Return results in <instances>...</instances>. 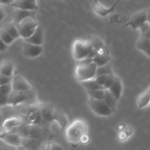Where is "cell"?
<instances>
[{
	"instance_id": "cell-20",
	"label": "cell",
	"mask_w": 150,
	"mask_h": 150,
	"mask_svg": "<svg viewBox=\"0 0 150 150\" xmlns=\"http://www.w3.org/2000/svg\"><path fill=\"white\" fill-rule=\"evenodd\" d=\"M83 88L86 90H93V89H105L101 85H100L96 81L95 79H88V80L82 81L80 82Z\"/></svg>"
},
{
	"instance_id": "cell-40",
	"label": "cell",
	"mask_w": 150,
	"mask_h": 150,
	"mask_svg": "<svg viewBox=\"0 0 150 150\" xmlns=\"http://www.w3.org/2000/svg\"><path fill=\"white\" fill-rule=\"evenodd\" d=\"M0 86H1V85H0Z\"/></svg>"
},
{
	"instance_id": "cell-14",
	"label": "cell",
	"mask_w": 150,
	"mask_h": 150,
	"mask_svg": "<svg viewBox=\"0 0 150 150\" xmlns=\"http://www.w3.org/2000/svg\"><path fill=\"white\" fill-rule=\"evenodd\" d=\"M2 139L6 143L8 144L10 146H14L16 149H18V146H21L22 137L17 133L8 132L7 134Z\"/></svg>"
},
{
	"instance_id": "cell-29",
	"label": "cell",
	"mask_w": 150,
	"mask_h": 150,
	"mask_svg": "<svg viewBox=\"0 0 150 150\" xmlns=\"http://www.w3.org/2000/svg\"><path fill=\"white\" fill-rule=\"evenodd\" d=\"M108 76H109V75H100V76H95V80H96V81L104 88V86H105V82H106L107 79H108ZM104 89H105V88H104Z\"/></svg>"
},
{
	"instance_id": "cell-12",
	"label": "cell",
	"mask_w": 150,
	"mask_h": 150,
	"mask_svg": "<svg viewBox=\"0 0 150 150\" xmlns=\"http://www.w3.org/2000/svg\"><path fill=\"white\" fill-rule=\"evenodd\" d=\"M117 4H118V3L115 1L114 4L111 7L106 8V7H103L102 4H100V3H99V1H98V0H95V2L92 4V7H93L94 10H95V12L97 14L100 15L102 17H106L109 13H112L114 11Z\"/></svg>"
},
{
	"instance_id": "cell-27",
	"label": "cell",
	"mask_w": 150,
	"mask_h": 150,
	"mask_svg": "<svg viewBox=\"0 0 150 150\" xmlns=\"http://www.w3.org/2000/svg\"><path fill=\"white\" fill-rule=\"evenodd\" d=\"M0 38L2 40L3 42L5 44H7V45H10V44L13 43V42L16 40L15 38H13L10 34L7 33V32H6L4 29H2V28L0 29Z\"/></svg>"
},
{
	"instance_id": "cell-6",
	"label": "cell",
	"mask_w": 150,
	"mask_h": 150,
	"mask_svg": "<svg viewBox=\"0 0 150 150\" xmlns=\"http://www.w3.org/2000/svg\"><path fill=\"white\" fill-rule=\"evenodd\" d=\"M33 99L34 94L32 92V89L28 91H23V92L12 91L11 93L9 95L7 105L15 106V105H18L19 104L30 102Z\"/></svg>"
},
{
	"instance_id": "cell-31",
	"label": "cell",
	"mask_w": 150,
	"mask_h": 150,
	"mask_svg": "<svg viewBox=\"0 0 150 150\" xmlns=\"http://www.w3.org/2000/svg\"><path fill=\"white\" fill-rule=\"evenodd\" d=\"M0 149H16V148L9 145L2 139H0Z\"/></svg>"
},
{
	"instance_id": "cell-38",
	"label": "cell",
	"mask_w": 150,
	"mask_h": 150,
	"mask_svg": "<svg viewBox=\"0 0 150 150\" xmlns=\"http://www.w3.org/2000/svg\"><path fill=\"white\" fill-rule=\"evenodd\" d=\"M3 122V117H2V113H1V109H0V125H1Z\"/></svg>"
},
{
	"instance_id": "cell-17",
	"label": "cell",
	"mask_w": 150,
	"mask_h": 150,
	"mask_svg": "<svg viewBox=\"0 0 150 150\" xmlns=\"http://www.w3.org/2000/svg\"><path fill=\"white\" fill-rule=\"evenodd\" d=\"M105 103L108 105V106L111 108L113 111V112H115L116 109L117 107V103H118V100L113 95V94L110 92L108 89H105V92H104V96L103 98Z\"/></svg>"
},
{
	"instance_id": "cell-15",
	"label": "cell",
	"mask_w": 150,
	"mask_h": 150,
	"mask_svg": "<svg viewBox=\"0 0 150 150\" xmlns=\"http://www.w3.org/2000/svg\"><path fill=\"white\" fill-rule=\"evenodd\" d=\"M107 89H108L113 94V95L119 100L120 99V98H121L123 91V85L121 79L118 76H116L114 83Z\"/></svg>"
},
{
	"instance_id": "cell-33",
	"label": "cell",
	"mask_w": 150,
	"mask_h": 150,
	"mask_svg": "<svg viewBox=\"0 0 150 150\" xmlns=\"http://www.w3.org/2000/svg\"><path fill=\"white\" fill-rule=\"evenodd\" d=\"M7 46H8V45H7V44L4 43V42H3L2 40L1 39V38H0V53L5 51L6 50H7Z\"/></svg>"
},
{
	"instance_id": "cell-18",
	"label": "cell",
	"mask_w": 150,
	"mask_h": 150,
	"mask_svg": "<svg viewBox=\"0 0 150 150\" xmlns=\"http://www.w3.org/2000/svg\"><path fill=\"white\" fill-rule=\"evenodd\" d=\"M136 48L150 58V38L140 37L136 42Z\"/></svg>"
},
{
	"instance_id": "cell-4",
	"label": "cell",
	"mask_w": 150,
	"mask_h": 150,
	"mask_svg": "<svg viewBox=\"0 0 150 150\" xmlns=\"http://www.w3.org/2000/svg\"><path fill=\"white\" fill-rule=\"evenodd\" d=\"M87 103L91 111L100 117H109L114 113L103 100L93 99L89 97Z\"/></svg>"
},
{
	"instance_id": "cell-24",
	"label": "cell",
	"mask_w": 150,
	"mask_h": 150,
	"mask_svg": "<svg viewBox=\"0 0 150 150\" xmlns=\"http://www.w3.org/2000/svg\"><path fill=\"white\" fill-rule=\"evenodd\" d=\"M114 70H113L112 65H111V62L104 65L100 66L97 67L96 71V76H100V75H113Z\"/></svg>"
},
{
	"instance_id": "cell-1",
	"label": "cell",
	"mask_w": 150,
	"mask_h": 150,
	"mask_svg": "<svg viewBox=\"0 0 150 150\" xmlns=\"http://www.w3.org/2000/svg\"><path fill=\"white\" fill-rule=\"evenodd\" d=\"M87 133V125L83 120H76L67 127L65 135L67 140L70 143L77 144Z\"/></svg>"
},
{
	"instance_id": "cell-22",
	"label": "cell",
	"mask_w": 150,
	"mask_h": 150,
	"mask_svg": "<svg viewBox=\"0 0 150 150\" xmlns=\"http://www.w3.org/2000/svg\"><path fill=\"white\" fill-rule=\"evenodd\" d=\"M20 124V119H18V117H10V118H8L6 120H4V121H3L1 125H2L7 131H10V130H13L15 127H18Z\"/></svg>"
},
{
	"instance_id": "cell-7",
	"label": "cell",
	"mask_w": 150,
	"mask_h": 150,
	"mask_svg": "<svg viewBox=\"0 0 150 150\" xmlns=\"http://www.w3.org/2000/svg\"><path fill=\"white\" fill-rule=\"evenodd\" d=\"M42 45H35L26 41H24L22 46V54L28 58H36L42 54Z\"/></svg>"
},
{
	"instance_id": "cell-5",
	"label": "cell",
	"mask_w": 150,
	"mask_h": 150,
	"mask_svg": "<svg viewBox=\"0 0 150 150\" xmlns=\"http://www.w3.org/2000/svg\"><path fill=\"white\" fill-rule=\"evenodd\" d=\"M38 25L39 23L35 21L32 17H28L16 23V26L20 34L21 38L26 39L35 32Z\"/></svg>"
},
{
	"instance_id": "cell-39",
	"label": "cell",
	"mask_w": 150,
	"mask_h": 150,
	"mask_svg": "<svg viewBox=\"0 0 150 150\" xmlns=\"http://www.w3.org/2000/svg\"><path fill=\"white\" fill-rule=\"evenodd\" d=\"M120 1H122V0H116V2H117V3H119L120 2Z\"/></svg>"
},
{
	"instance_id": "cell-8",
	"label": "cell",
	"mask_w": 150,
	"mask_h": 150,
	"mask_svg": "<svg viewBox=\"0 0 150 150\" xmlns=\"http://www.w3.org/2000/svg\"><path fill=\"white\" fill-rule=\"evenodd\" d=\"M147 21H146V10H143L136 12L132 15L130 18L125 24L126 26H130L133 29H140L142 25Z\"/></svg>"
},
{
	"instance_id": "cell-23",
	"label": "cell",
	"mask_w": 150,
	"mask_h": 150,
	"mask_svg": "<svg viewBox=\"0 0 150 150\" xmlns=\"http://www.w3.org/2000/svg\"><path fill=\"white\" fill-rule=\"evenodd\" d=\"M111 60V58L109 55L105 54H100V53H98L95 57L92 58V62H95L98 67L104 65V64L110 62Z\"/></svg>"
},
{
	"instance_id": "cell-32",
	"label": "cell",
	"mask_w": 150,
	"mask_h": 150,
	"mask_svg": "<svg viewBox=\"0 0 150 150\" xmlns=\"http://www.w3.org/2000/svg\"><path fill=\"white\" fill-rule=\"evenodd\" d=\"M8 97L9 96H6V95H3L0 94V108L7 105V103H8Z\"/></svg>"
},
{
	"instance_id": "cell-19",
	"label": "cell",
	"mask_w": 150,
	"mask_h": 150,
	"mask_svg": "<svg viewBox=\"0 0 150 150\" xmlns=\"http://www.w3.org/2000/svg\"><path fill=\"white\" fill-rule=\"evenodd\" d=\"M150 103V86L144 92H142L137 99V106L143 108Z\"/></svg>"
},
{
	"instance_id": "cell-25",
	"label": "cell",
	"mask_w": 150,
	"mask_h": 150,
	"mask_svg": "<svg viewBox=\"0 0 150 150\" xmlns=\"http://www.w3.org/2000/svg\"><path fill=\"white\" fill-rule=\"evenodd\" d=\"M39 144V142L37 139L35 138H22L21 146H24L26 149H31V148H35L37 145Z\"/></svg>"
},
{
	"instance_id": "cell-34",
	"label": "cell",
	"mask_w": 150,
	"mask_h": 150,
	"mask_svg": "<svg viewBox=\"0 0 150 150\" xmlns=\"http://www.w3.org/2000/svg\"><path fill=\"white\" fill-rule=\"evenodd\" d=\"M140 37H142V38H150V26L144 31V32L141 33Z\"/></svg>"
},
{
	"instance_id": "cell-16",
	"label": "cell",
	"mask_w": 150,
	"mask_h": 150,
	"mask_svg": "<svg viewBox=\"0 0 150 150\" xmlns=\"http://www.w3.org/2000/svg\"><path fill=\"white\" fill-rule=\"evenodd\" d=\"M0 73L7 76H13L14 73V64L10 59H3L0 62Z\"/></svg>"
},
{
	"instance_id": "cell-26",
	"label": "cell",
	"mask_w": 150,
	"mask_h": 150,
	"mask_svg": "<svg viewBox=\"0 0 150 150\" xmlns=\"http://www.w3.org/2000/svg\"><path fill=\"white\" fill-rule=\"evenodd\" d=\"M89 97L97 100H103L104 96L105 89H93V90H86Z\"/></svg>"
},
{
	"instance_id": "cell-13",
	"label": "cell",
	"mask_w": 150,
	"mask_h": 150,
	"mask_svg": "<svg viewBox=\"0 0 150 150\" xmlns=\"http://www.w3.org/2000/svg\"><path fill=\"white\" fill-rule=\"evenodd\" d=\"M35 14V10H23V9L15 8L14 13H13V23H18L21 21L23 20L24 18L28 17H32Z\"/></svg>"
},
{
	"instance_id": "cell-36",
	"label": "cell",
	"mask_w": 150,
	"mask_h": 150,
	"mask_svg": "<svg viewBox=\"0 0 150 150\" xmlns=\"http://www.w3.org/2000/svg\"><path fill=\"white\" fill-rule=\"evenodd\" d=\"M14 0H0V4H5V5H10L13 2Z\"/></svg>"
},
{
	"instance_id": "cell-2",
	"label": "cell",
	"mask_w": 150,
	"mask_h": 150,
	"mask_svg": "<svg viewBox=\"0 0 150 150\" xmlns=\"http://www.w3.org/2000/svg\"><path fill=\"white\" fill-rule=\"evenodd\" d=\"M98 66L95 62L79 63L75 70V76L79 82L88 79H94L96 76Z\"/></svg>"
},
{
	"instance_id": "cell-30",
	"label": "cell",
	"mask_w": 150,
	"mask_h": 150,
	"mask_svg": "<svg viewBox=\"0 0 150 150\" xmlns=\"http://www.w3.org/2000/svg\"><path fill=\"white\" fill-rule=\"evenodd\" d=\"M13 76H7L0 73V85L6 84L12 81Z\"/></svg>"
},
{
	"instance_id": "cell-9",
	"label": "cell",
	"mask_w": 150,
	"mask_h": 150,
	"mask_svg": "<svg viewBox=\"0 0 150 150\" xmlns=\"http://www.w3.org/2000/svg\"><path fill=\"white\" fill-rule=\"evenodd\" d=\"M11 83L12 86H13V91L23 92V91H28L32 89V86L30 85V83L23 76L19 74L13 76Z\"/></svg>"
},
{
	"instance_id": "cell-21",
	"label": "cell",
	"mask_w": 150,
	"mask_h": 150,
	"mask_svg": "<svg viewBox=\"0 0 150 150\" xmlns=\"http://www.w3.org/2000/svg\"><path fill=\"white\" fill-rule=\"evenodd\" d=\"M2 29H4L7 33L10 34L13 38L15 39H18V38H21L20 34H19L18 31L17 27L16 26V23L13 22H9V23H6L2 26Z\"/></svg>"
},
{
	"instance_id": "cell-37",
	"label": "cell",
	"mask_w": 150,
	"mask_h": 150,
	"mask_svg": "<svg viewBox=\"0 0 150 150\" xmlns=\"http://www.w3.org/2000/svg\"><path fill=\"white\" fill-rule=\"evenodd\" d=\"M146 10V21L150 24V8L147 9Z\"/></svg>"
},
{
	"instance_id": "cell-10",
	"label": "cell",
	"mask_w": 150,
	"mask_h": 150,
	"mask_svg": "<svg viewBox=\"0 0 150 150\" xmlns=\"http://www.w3.org/2000/svg\"><path fill=\"white\" fill-rule=\"evenodd\" d=\"M10 6L14 8L35 10V11H37L39 8L37 0H14Z\"/></svg>"
},
{
	"instance_id": "cell-35",
	"label": "cell",
	"mask_w": 150,
	"mask_h": 150,
	"mask_svg": "<svg viewBox=\"0 0 150 150\" xmlns=\"http://www.w3.org/2000/svg\"><path fill=\"white\" fill-rule=\"evenodd\" d=\"M5 12H4V10L3 9V7L0 5V22L2 21L5 18Z\"/></svg>"
},
{
	"instance_id": "cell-3",
	"label": "cell",
	"mask_w": 150,
	"mask_h": 150,
	"mask_svg": "<svg viewBox=\"0 0 150 150\" xmlns=\"http://www.w3.org/2000/svg\"><path fill=\"white\" fill-rule=\"evenodd\" d=\"M93 48L92 42L89 40H76L74 41L72 46V54L73 58L77 61L86 58Z\"/></svg>"
},
{
	"instance_id": "cell-11",
	"label": "cell",
	"mask_w": 150,
	"mask_h": 150,
	"mask_svg": "<svg viewBox=\"0 0 150 150\" xmlns=\"http://www.w3.org/2000/svg\"><path fill=\"white\" fill-rule=\"evenodd\" d=\"M24 41L35 44V45H42L44 41V35L43 29H42V26L40 24L38 25V27L35 30V32L29 38L24 39Z\"/></svg>"
},
{
	"instance_id": "cell-28",
	"label": "cell",
	"mask_w": 150,
	"mask_h": 150,
	"mask_svg": "<svg viewBox=\"0 0 150 150\" xmlns=\"http://www.w3.org/2000/svg\"><path fill=\"white\" fill-rule=\"evenodd\" d=\"M12 91H13V86H12L11 82L0 86V94L1 95L9 96Z\"/></svg>"
}]
</instances>
